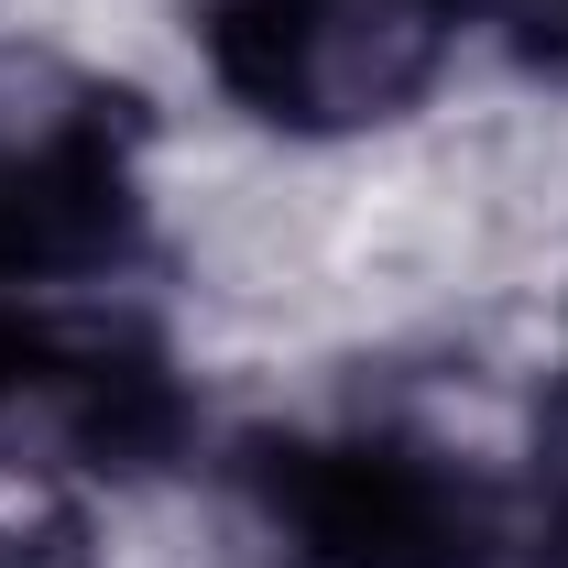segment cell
<instances>
[{"label": "cell", "mask_w": 568, "mask_h": 568, "mask_svg": "<svg viewBox=\"0 0 568 568\" xmlns=\"http://www.w3.org/2000/svg\"><path fill=\"white\" fill-rule=\"evenodd\" d=\"M132 209V99L121 77L0 33V274H67Z\"/></svg>", "instance_id": "2"}, {"label": "cell", "mask_w": 568, "mask_h": 568, "mask_svg": "<svg viewBox=\"0 0 568 568\" xmlns=\"http://www.w3.org/2000/svg\"><path fill=\"white\" fill-rule=\"evenodd\" d=\"M459 11H481L493 33H514V44H525V55L568 67V0H459Z\"/></svg>", "instance_id": "3"}, {"label": "cell", "mask_w": 568, "mask_h": 568, "mask_svg": "<svg viewBox=\"0 0 568 568\" xmlns=\"http://www.w3.org/2000/svg\"><path fill=\"white\" fill-rule=\"evenodd\" d=\"M219 77L284 142H383L426 110L459 44V0H219Z\"/></svg>", "instance_id": "1"}]
</instances>
